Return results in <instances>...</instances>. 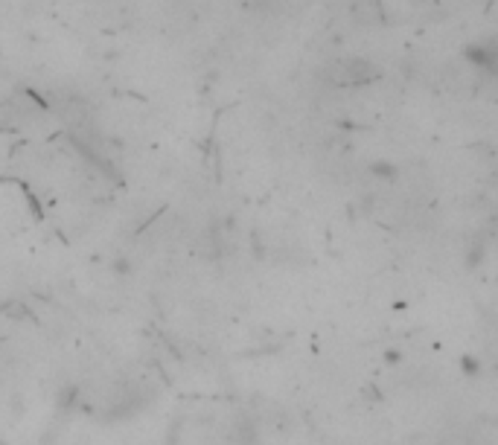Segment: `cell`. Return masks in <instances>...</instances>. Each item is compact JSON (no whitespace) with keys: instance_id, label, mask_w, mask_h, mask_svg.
Segmentation results:
<instances>
[{"instance_id":"cell-5","label":"cell","mask_w":498,"mask_h":445,"mask_svg":"<svg viewBox=\"0 0 498 445\" xmlns=\"http://www.w3.org/2000/svg\"><path fill=\"white\" fill-rule=\"evenodd\" d=\"M461 373L466 376V379H478L481 373H484V361L478 358V355H472V352H466V355H461Z\"/></svg>"},{"instance_id":"cell-2","label":"cell","mask_w":498,"mask_h":445,"mask_svg":"<svg viewBox=\"0 0 498 445\" xmlns=\"http://www.w3.org/2000/svg\"><path fill=\"white\" fill-rule=\"evenodd\" d=\"M347 70H350V76H347V82H359V85H364V82H373V79H379V70L367 61V59H352V61H347Z\"/></svg>"},{"instance_id":"cell-7","label":"cell","mask_w":498,"mask_h":445,"mask_svg":"<svg viewBox=\"0 0 498 445\" xmlns=\"http://www.w3.org/2000/svg\"><path fill=\"white\" fill-rule=\"evenodd\" d=\"M76 399H79V390H76V387H61L59 396H56V405H59L61 410H70Z\"/></svg>"},{"instance_id":"cell-3","label":"cell","mask_w":498,"mask_h":445,"mask_svg":"<svg viewBox=\"0 0 498 445\" xmlns=\"http://www.w3.org/2000/svg\"><path fill=\"white\" fill-rule=\"evenodd\" d=\"M239 445H259V434H256V425L251 416H239L236 419V437H233Z\"/></svg>"},{"instance_id":"cell-1","label":"cell","mask_w":498,"mask_h":445,"mask_svg":"<svg viewBox=\"0 0 498 445\" xmlns=\"http://www.w3.org/2000/svg\"><path fill=\"white\" fill-rule=\"evenodd\" d=\"M463 56H466V61L472 64V67H481V70H487L490 76H495L498 73V49H495V44L492 41H487V44H469V47H463Z\"/></svg>"},{"instance_id":"cell-6","label":"cell","mask_w":498,"mask_h":445,"mask_svg":"<svg viewBox=\"0 0 498 445\" xmlns=\"http://www.w3.org/2000/svg\"><path fill=\"white\" fill-rule=\"evenodd\" d=\"M382 364L391 367V369H399L402 364H405V352H402L399 346H385V350H382Z\"/></svg>"},{"instance_id":"cell-8","label":"cell","mask_w":498,"mask_h":445,"mask_svg":"<svg viewBox=\"0 0 498 445\" xmlns=\"http://www.w3.org/2000/svg\"><path fill=\"white\" fill-rule=\"evenodd\" d=\"M111 271H114V274L123 280V277H131V271H134V268H131V259H126V256H117V259H114V265H111Z\"/></svg>"},{"instance_id":"cell-4","label":"cell","mask_w":498,"mask_h":445,"mask_svg":"<svg viewBox=\"0 0 498 445\" xmlns=\"http://www.w3.org/2000/svg\"><path fill=\"white\" fill-rule=\"evenodd\" d=\"M370 175H373V178H379V181H388V184H393V181H399V166H396V163H391L388 158H379V160H373V163H370Z\"/></svg>"},{"instance_id":"cell-9","label":"cell","mask_w":498,"mask_h":445,"mask_svg":"<svg viewBox=\"0 0 498 445\" xmlns=\"http://www.w3.org/2000/svg\"><path fill=\"white\" fill-rule=\"evenodd\" d=\"M481 259H484V247L481 244H472L469 247V256H466V265L475 268V265H481Z\"/></svg>"}]
</instances>
